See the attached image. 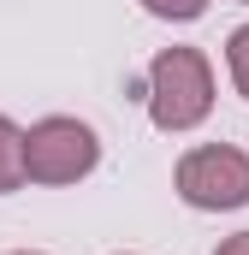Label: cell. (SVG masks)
<instances>
[{
    "label": "cell",
    "mask_w": 249,
    "mask_h": 255,
    "mask_svg": "<svg viewBox=\"0 0 249 255\" xmlns=\"http://www.w3.org/2000/svg\"><path fill=\"white\" fill-rule=\"evenodd\" d=\"M95 130L77 125V119H48L24 136V172L30 178H48V184H65V178H83L95 166Z\"/></svg>",
    "instance_id": "1"
},
{
    "label": "cell",
    "mask_w": 249,
    "mask_h": 255,
    "mask_svg": "<svg viewBox=\"0 0 249 255\" xmlns=\"http://www.w3.org/2000/svg\"><path fill=\"white\" fill-rule=\"evenodd\" d=\"M208 113V65L190 48H172L154 60V125L184 130Z\"/></svg>",
    "instance_id": "2"
},
{
    "label": "cell",
    "mask_w": 249,
    "mask_h": 255,
    "mask_svg": "<svg viewBox=\"0 0 249 255\" xmlns=\"http://www.w3.org/2000/svg\"><path fill=\"white\" fill-rule=\"evenodd\" d=\"M178 196L190 208H244L249 202V160L238 148H196L178 166Z\"/></svg>",
    "instance_id": "3"
},
{
    "label": "cell",
    "mask_w": 249,
    "mask_h": 255,
    "mask_svg": "<svg viewBox=\"0 0 249 255\" xmlns=\"http://www.w3.org/2000/svg\"><path fill=\"white\" fill-rule=\"evenodd\" d=\"M18 178H24V136L0 119V190H18Z\"/></svg>",
    "instance_id": "4"
},
{
    "label": "cell",
    "mask_w": 249,
    "mask_h": 255,
    "mask_svg": "<svg viewBox=\"0 0 249 255\" xmlns=\"http://www.w3.org/2000/svg\"><path fill=\"white\" fill-rule=\"evenodd\" d=\"M232 71H238V83H244V95H249V30L232 36Z\"/></svg>",
    "instance_id": "5"
},
{
    "label": "cell",
    "mask_w": 249,
    "mask_h": 255,
    "mask_svg": "<svg viewBox=\"0 0 249 255\" xmlns=\"http://www.w3.org/2000/svg\"><path fill=\"white\" fill-rule=\"evenodd\" d=\"M148 6H154L160 18H196V12H202L208 0H148Z\"/></svg>",
    "instance_id": "6"
},
{
    "label": "cell",
    "mask_w": 249,
    "mask_h": 255,
    "mask_svg": "<svg viewBox=\"0 0 249 255\" xmlns=\"http://www.w3.org/2000/svg\"><path fill=\"white\" fill-rule=\"evenodd\" d=\"M220 255H249V232H244V238H232V244H226Z\"/></svg>",
    "instance_id": "7"
}]
</instances>
